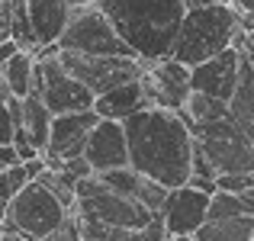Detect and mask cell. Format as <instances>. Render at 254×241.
<instances>
[{
  "instance_id": "12",
  "label": "cell",
  "mask_w": 254,
  "mask_h": 241,
  "mask_svg": "<svg viewBox=\"0 0 254 241\" xmlns=\"http://www.w3.org/2000/svg\"><path fill=\"white\" fill-rule=\"evenodd\" d=\"M209 196L212 193L199 190L193 183L171 186L168 199H164V209H161V219L171 235H193L209 216Z\"/></svg>"
},
{
  "instance_id": "4",
  "label": "cell",
  "mask_w": 254,
  "mask_h": 241,
  "mask_svg": "<svg viewBox=\"0 0 254 241\" xmlns=\"http://www.w3.org/2000/svg\"><path fill=\"white\" fill-rule=\"evenodd\" d=\"M71 209L42 183V180H29L16 196L10 199V206L0 216V232H16L26 238H45L52 232H58L68 222Z\"/></svg>"
},
{
  "instance_id": "8",
  "label": "cell",
  "mask_w": 254,
  "mask_h": 241,
  "mask_svg": "<svg viewBox=\"0 0 254 241\" xmlns=\"http://www.w3.org/2000/svg\"><path fill=\"white\" fill-rule=\"evenodd\" d=\"M58 61L71 71L93 97L113 90L119 84L138 80L145 71V58L138 55H84V52H58Z\"/></svg>"
},
{
  "instance_id": "9",
  "label": "cell",
  "mask_w": 254,
  "mask_h": 241,
  "mask_svg": "<svg viewBox=\"0 0 254 241\" xmlns=\"http://www.w3.org/2000/svg\"><path fill=\"white\" fill-rule=\"evenodd\" d=\"M32 90L45 100L52 113H74V110H90L93 93L64 68L55 58H36V77H32Z\"/></svg>"
},
{
  "instance_id": "37",
  "label": "cell",
  "mask_w": 254,
  "mask_h": 241,
  "mask_svg": "<svg viewBox=\"0 0 254 241\" xmlns=\"http://www.w3.org/2000/svg\"><path fill=\"white\" fill-rule=\"evenodd\" d=\"M251 241H254V238H251Z\"/></svg>"
},
{
  "instance_id": "11",
  "label": "cell",
  "mask_w": 254,
  "mask_h": 241,
  "mask_svg": "<svg viewBox=\"0 0 254 241\" xmlns=\"http://www.w3.org/2000/svg\"><path fill=\"white\" fill-rule=\"evenodd\" d=\"M242 61H245V49L232 45V49L219 52V55L206 58V61L193 64L190 68V84L193 90H203L216 100H225L235 93L238 87V74H242Z\"/></svg>"
},
{
  "instance_id": "35",
  "label": "cell",
  "mask_w": 254,
  "mask_h": 241,
  "mask_svg": "<svg viewBox=\"0 0 254 241\" xmlns=\"http://www.w3.org/2000/svg\"><path fill=\"white\" fill-rule=\"evenodd\" d=\"M245 55H248V52H245ZM248 58H251V68H254V55H248Z\"/></svg>"
},
{
  "instance_id": "21",
  "label": "cell",
  "mask_w": 254,
  "mask_h": 241,
  "mask_svg": "<svg viewBox=\"0 0 254 241\" xmlns=\"http://www.w3.org/2000/svg\"><path fill=\"white\" fill-rule=\"evenodd\" d=\"M177 113L190 125H199V122H212V119L225 116V113H229V103H225V100L209 97V93H203V90H190L184 110H177Z\"/></svg>"
},
{
  "instance_id": "32",
  "label": "cell",
  "mask_w": 254,
  "mask_h": 241,
  "mask_svg": "<svg viewBox=\"0 0 254 241\" xmlns=\"http://www.w3.org/2000/svg\"><path fill=\"white\" fill-rule=\"evenodd\" d=\"M164 241H196V238H193V235H168Z\"/></svg>"
},
{
  "instance_id": "34",
  "label": "cell",
  "mask_w": 254,
  "mask_h": 241,
  "mask_svg": "<svg viewBox=\"0 0 254 241\" xmlns=\"http://www.w3.org/2000/svg\"><path fill=\"white\" fill-rule=\"evenodd\" d=\"M193 3H206V0H190V6ZM209 3H232V0H209Z\"/></svg>"
},
{
  "instance_id": "27",
  "label": "cell",
  "mask_w": 254,
  "mask_h": 241,
  "mask_svg": "<svg viewBox=\"0 0 254 241\" xmlns=\"http://www.w3.org/2000/svg\"><path fill=\"white\" fill-rule=\"evenodd\" d=\"M13 132H16V119H13V110L3 97H0V145L13 142Z\"/></svg>"
},
{
  "instance_id": "24",
  "label": "cell",
  "mask_w": 254,
  "mask_h": 241,
  "mask_svg": "<svg viewBox=\"0 0 254 241\" xmlns=\"http://www.w3.org/2000/svg\"><path fill=\"white\" fill-rule=\"evenodd\" d=\"M100 177H103V183L110 186V190L123 193V196H129V199H135V196H138V183H142V174H138L132 164L116 167V171H106V174H100Z\"/></svg>"
},
{
  "instance_id": "6",
  "label": "cell",
  "mask_w": 254,
  "mask_h": 241,
  "mask_svg": "<svg viewBox=\"0 0 254 241\" xmlns=\"http://www.w3.org/2000/svg\"><path fill=\"white\" fill-rule=\"evenodd\" d=\"M74 193H77V203L71 212H77V216L100 219V222H110V225H123V229H142V225H148L155 219V212L148 206H142L138 199H129L123 193L110 190L100 174L81 177Z\"/></svg>"
},
{
  "instance_id": "3",
  "label": "cell",
  "mask_w": 254,
  "mask_h": 241,
  "mask_svg": "<svg viewBox=\"0 0 254 241\" xmlns=\"http://www.w3.org/2000/svg\"><path fill=\"white\" fill-rule=\"evenodd\" d=\"M245 42V29H242V13L232 3H193L187 6L184 23L177 29L174 39L171 58L184 61L187 68L206 61V58L219 55V52Z\"/></svg>"
},
{
  "instance_id": "29",
  "label": "cell",
  "mask_w": 254,
  "mask_h": 241,
  "mask_svg": "<svg viewBox=\"0 0 254 241\" xmlns=\"http://www.w3.org/2000/svg\"><path fill=\"white\" fill-rule=\"evenodd\" d=\"M16 52H19V42H16V39H6V42H0V64L10 61Z\"/></svg>"
},
{
  "instance_id": "18",
  "label": "cell",
  "mask_w": 254,
  "mask_h": 241,
  "mask_svg": "<svg viewBox=\"0 0 254 241\" xmlns=\"http://www.w3.org/2000/svg\"><path fill=\"white\" fill-rule=\"evenodd\" d=\"M52 119H55V113L45 106V100L39 97L36 90L29 93V97H23V129L29 132L32 145H36L39 151L45 155V148H49V135H52Z\"/></svg>"
},
{
  "instance_id": "17",
  "label": "cell",
  "mask_w": 254,
  "mask_h": 241,
  "mask_svg": "<svg viewBox=\"0 0 254 241\" xmlns=\"http://www.w3.org/2000/svg\"><path fill=\"white\" fill-rule=\"evenodd\" d=\"M229 116L254 138V68H251L248 55L242 61V74H238L235 93L229 97Z\"/></svg>"
},
{
  "instance_id": "5",
  "label": "cell",
  "mask_w": 254,
  "mask_h": 241,
  "mask_svg": "<svg viewBox=\"0 0 254 241\" xmlns=\"http://www.w3.org/2000/svg\"><path fill=\"white\" fill-rule=\"evenodd\" d=\"M193 138L203 158L212 164L216 177L219 174H254V138L229 113L212 122L193 125Z\"/></svg>"
},
{
  "instance_id": "2",
  "label": "cell",
  "mask_w": 254,
  "mask_h": 241,
  "mask_svg": "<svg viewBox=\"0 0 254 241\" xmlns=\"http://www.w3.org/2000/svg\"><path fill=\"white\" fill-rule=\"evenodd\" d=\"M97 6L138 58L158 61L171 55L190 0H97Z\"/></svg>"
},
{
  "instance_id": "20",
  "label": "cell",
  "mask_w": 254,
  "mask_h": 241,
  "mask_svg": "<svg viewBox=\"0 0 254 241\" xmlns=\"http://www.w3.org/2000/svg\"><path fill=\"white\" fill-rule=\"evenodd\" d=\"M0 74H3V80L13 87L16 97H29L32 93V77H36V55L26 52V49H19L10 61L0 64Z\"/></svg>"
},
{
  "instance_id": "25",
  "label": "cell",
  "mask_w": 254,
  "mask_h": 241,
  "mask_svg": "<svg viewBox=\"0 0 254 241\" xmlns=\"http://www.w3.org/2000/svg\"><path fill=\"white\" fill-rule=\"evenodd\" d=\"M26 183H29V174H26L23 164H13V167H3V171H0V216H3L10 199L16 196Z\"/></svg>"
},
{
  "instance_id": "23",
  "label": "cell",
  "mask_w": 254,
  "mask_h": 241,
  "mask_svg": "<svg viewBox=\"0 0 254 241\" xmlns=\"http://www.w3.org/2000/svg\"><path fill=\"white\" fill-rule=\"evenodd\" d=\"M77 232H81V241H126L132 229H123V225H110V222H100V219H87L77 216Z\"/></svg>"
},
{
  "instance_id": "28",
  "label": "cell",
  "mask_w": 254,
  "mask_h": 241,
  "mask_svg": "<svg viewBox=\"0 0 254 241\" xmlns=\"http://www.w3.org/2000/svg\"><path fill=\"white\" fill-rule=\"evenodd\" d=\"M13 164H23L19 155H16V148H13V142L10 145H0V171H3V167H13Z\"/></svg>"
},
{
  "instance_id": "13",
  "label": "cell",
  "mask_w": 254,
  "mask_h": 241,
  "mask_svg": "<svg viewBox=\"0 0 254 241\" xmlns=\"http://www.w3.org/2000/svg\"><path fill=\"white\" fill-rule=\"evenodd\" d=\"M84 158L90 161L93 174H106L116 167L129 164V138H126V125L119 119H100L93 125L90 138L84 145Z\"/></svg>"
},
{
  "instance_id": "16",
  "label": "cell",
  "mask_w": 254,
  "mask_h": 241,
  "mask_svg": "<svg viewBox=\"0 0 254 241\" xmlns=\"http://www.w3.org/2000/svg\"><path fill=\"white\" fill-rule=\"evenodd\" d=\"M148 103V97H145V87H142V77L138 80H129V84H119L113 87V90L100 93V97H93V110H97L100 119H129L132 113L145 110Z\"/></svg>"
},
{
  "instance_id": "36",
  "label": "cell",
  "mask_w": 254,
  "mask_h": 241,
  "mask_svg": "<svg viewBox=\"0 0 254 241\" xmlns=\"http://www.w3.org/2000/svg\"><path fill=\"white\" fill-rule=\"evenodd\" d=\"M0 238H3V232H0Z\"/></svg>"
},
{
  "instance_id": "7",
  "label": "cell",
  "mask_w": 254,
  "mask_h": 241,
  "mask_svg": "<svg viewBox=\"0 0 254 241\" xmlns=\"http://www.w3.org/2000/svg\"><path fill=\"white\" fill-rule=\"evenodd\" d=\"M58 49L84 52V55H135L132 45L119 36V29L110 23V16L97 3L71 10V19L64 26L62 39H58Z\"/></svg>"
},
{
  "instance_id": "30",
  "label": "cell",
  "mask_w": 254,
  "mask_h": 241,
  "mask_svg": "<svg viewBox=\"0 0 254 241\" xmlns=\"http://www.w3.org/2000/svg\"><path fill=\"white\" fill-rule=\"evenodd\" d=\"M232 6H235L242 16H254V0H232Z\"/></svg>"
},
{
  "instance_id": "33",
  "label": "cell",
  "mask_w": 254,
  "mask_h": 241,
  "mask_svg": "<svg viewBox=\"0 0 254 241\" xmlns=\"http://www.w3.org/2000/svg\"><path fill=\"white\" fill-rule=\"evenodd\" d=\"M71 6H87V3H97V0H68Z\"/></svg>"
},
{
  "instance_id": "10",
  "label": "cell",
  "mask_w": 254,
  "mask_h": 241,
  "mask_svg": "<svg viewBox=\"0 0 254 241\" xmlns=\"http://www.w3.org/2000/svg\"><path fill=\"white\" fill-rule=\"evenodd\" d=\"M142 87L151 106H168V110H184L187 97H190V68L177 58H158L148 61L142 71Z\"/></svg>"
},
{
  "instance_id": "15",
  "label": "cell",
  "mask_w": 254,
  "mask_h": 241,
  "mask_svg": "<svg viewBox=\"0 0 254 241\" xmlns=\"http://www.w3.org/2000/svg\"><path fill=\"white\" fill-rule=\"evenodd\" d=\"M71 10L74 6L68 0H29V23L39 49L58 45V39H62L64 26L71 19Z\"/></svg>"
},
{
  "instance_id": "26",
  "label": "cell",
  "mask_w": 254,
  "mask_h": 241,
  "mask_svg": "<svg viewBox=\"0 0 254 241\" xmlns=\"http://www.w3.org/2000/svg\"><path fill=\"white\" fill-rule=\"evenodd\" d=\"M168 235H171V232H168V225H164L161 212H158V216L151 219L148 225H142V229H132L126 241H164Z\"/></svg>"
},
{
  "instance_id": "1",
  "label": "cell",
  "mask_w": 254,
  "mask_h": 241,
  "mask_svg": "<svg viewBox=\"0 0 254 241\" xmlns=\"http://www.w3.org/2000/svg\"><path fill=\"white\" fill-rule=\"evenodd\" d=\"M129 138V164L164 186H184L193 177V125L168 106H145L123 119Z\"/></svg>"
},
{
  "instance_id": "31",
  "label": "cell",
  "mask_w": 254,
  "mask_h": 241,
  "mask_svg": "<svg viewBox=\"0 0 254 241\" xmlns=\"http://www.w3.org/2000/svg\"><path fill=\"white\" fill-rule=\"evenodd\" d=\"M0 241H36V238H26V235H16V232H3Z\"/></svg>"
},
{
  "instance_id": "19",
  "label": "cell",
  "mask_w": 254,
  "mask_h": 241,
  "mask_svg": "<svg viewBox=\"0 0 254 241\" xmlns=\"http://www.w3.org/2000/svg\"><path fill=\"white\" fill-rule=\"evenodd\" d=\"M196 241H251L254 216H229V219H206L196 232Z\"/></svg>"
},
{
  "instance_id": "14",
  "label": "cell",
  "mask_w": 254,
  "mask_h": 241,
  "mask_svg": "<svg viewBox=\"0 0 254 241\" xmlns=\"http://www.w3.org/2000/svg\"><path fill=\"white\" fill-rule=\"evenodd\" d=\"M100 122L97 110H74V113H58L52 119V135H49V148L45 155H55V158H77L84 155V145L90 138L93 125Z\"/></svg>"
},
{
  "instance_id": "22",
  "label": "cell",
  "mask_w": 254,
  "mask_h": 241,
  "mask_svg": "<svg viewBox=\"0 0 254 241\" xmlns=\"http://www.w3.org/2000/svg\"><path fill=\"white\" fill-rule=\"evenodd\" d=\"M229 216H254V206L245 199V193H232L216 186L209 196V216L206 219H229Z\"/></svg>"
}]
</instances>
